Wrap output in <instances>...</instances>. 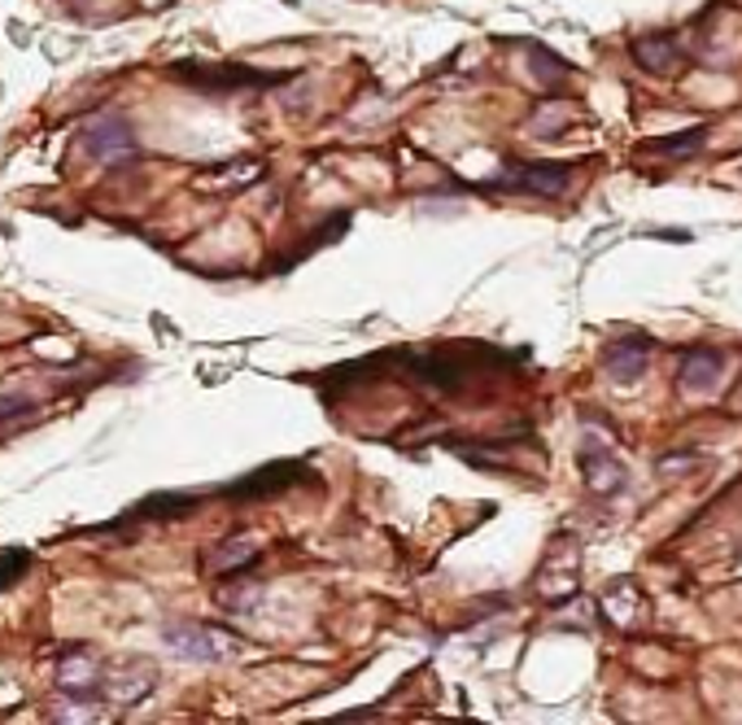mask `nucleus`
<instances>
[{
  "label": "nucleus",
  "instance_id": "nucleus-1",
  "mask_svg": "<svg viewBox=\"0 0 742 725\" xmlns=\"http://www.w3.org/2000/svg\"><path fill=\"white\" fill-rule=\"evenodd\" d=\"M184 84L201 88V93H253V88H280L288 84L293 75H280V71H253V66H240V62H180L171 66Z\"/></svg>",
  "mask_w": 742,
  "mask_h": 725
},
{
  "label": "nucleus",
  "instance_id": "nucleus-2",
  "mask_svg": "<svg viewBox=\"0 0 742 725\" xmlns=\"http://www.w3.org/2000/svg\"><path fill=\"white\" fill-rule=\"evenodd\" d=\"M572 180V167L564 162H520L507 158L503 175L490 180V193H529V197H564Z\"/></svg>",
  "mask_w": 742,
  "mask_h": 725
},
{
  "label": "nucleus",
  "instance_id": "nucleus-3",
  "mask_svg": "<svg viewBox=\"0 0 742 725\" xmlns=\"http://www.w3.org/2000/svg\"><path fill=\"white\" fill-rule=\"evenodd\" d=\"M84 153L101 167H123V162H136L140 149H136V132L127 127V119L106 114L84 132Z\"/></svg>",
  "mask_w": 742,
  "mask_h": 725
},
{
  "label": "nucleus",
  "instance_id": "nucleus-4",
  "mask_svg": "<svg viewBox=\"0 0 742 725\" xmlns=\"http://www.w3.org/2000/svg\"><path fill=\"white\" fill-rule=\"evenodd\" d=\"M166 647L184 660H201V664H214V660H227L232 655V642L227 634L210 629V625H166L162 629Z\"/></svg>",
  "mask_w": 742,
  "mask_h": 725
},
{
  "label": "nucleus",
  "instance_id": "nucleus-5",
  "mask_svg": "<svg viewBox=\"0 0 742 725\" xmlns=\"http://www.w3.org/2000/svg\"><path fill=\"white\" fill-rule=\"evenodd\" d=\"M646 362H651V336H642V332H629V336H620V341H611L603 349V372L611 381H620V385L642 381Z\"/></svg>",
  "mask_w": 742,
  "mask_h": 725
},
{
  "label": "nucleus",
  "instance_id": "nucleus-6",
  "mask_svg": "<svg viewBox=\"0 0 742 725\" xmlns=\"http://www.w3.org/2000/svg\"><path fill=\"white\" fill-rule=\"evenodd\" d=\"M301 481H314V477H310L306 468H297V464H271V468H262V472L236 481L227 494H232L236 503H249V499H267V494L293 490V486H301Z\"/></svg>",
  "mask_w": 742,
  "mask_h": 725
},
{
  "label": "nucleus",
  "instance_id": "nucleus-7",
  "mask_svg": "<svg viewBox=\"0 0 742 725\" xmlns=\"http://www.w3.org/2000/svg\"><path fill=\"white\" fill-rule=\"evenodd\" d=\"M581 468H585V481H590V490H594L598 499H611V494L624 490V464H620L607 446L585 442V446H581Z\"/></svg>",
  "mask_w": 742,
  "mask_h": 725
},
{
  "label": "nucleus",
  "instance_id": "nucleus-8",
  "mask_svg": "<svg viewBox=\"0 0 742 725\" xmlns=\"http://www.w3.org/2000/svg\"><path fill=\"white\" fill-rule=\"evenodd\" d=\"M720 372H725V354H720V349H690V354L681 358L677 385L690 390V394H707V390H716Z\"/></svg>",
  "mask_w": 742,
  "mask_h": 725
},
{
  "label": "nucleus",
  "instance_id": "nucleus-9",
  "mask_svg": "<svg viewBox=\"0 0 742 725\" xmlns=\"http://www.w3.org/2000/svg\"><path fill=\"white\" fill-rule=\"evenodd\" d=\"M633 62L642 71H651V75H677L685 66L681 45L672 36H642V40H633Z\"/></svg>",
  "mask_w": 742,
  "mask_h": 725
},
{
  "label": "nucleus",
  "instance_id": "nucleus-10",
  "mask_svg": "<svg viewBox=\"0 0 742 725\" xmlns=\"http://www.w3.org/2000/svg\"><path fill=\"white\" fill-rule=\"evenodd\" d=\"M58 686H62L71 699H92V695L101 690V668H97V660L71 651V655L58 664Z\"/></svg>",
  "mask_w": 742,
  "mask_h": 725
},
{
  "label": "nucleus",
  "instance_id": "nucleus-11",
  "mask_svg": "<svg viewBox=\"0 0 742 725\" xmlns=\"http://www.w3.org/2000/svg\"><path fill=\"white\" fill-rule=\"evenodd\" d=\"M524 58H529V75H533V84H537V88H546V93H559V88L568 84V75H572V66H568L559 53H551L546 45H537V40H529V45H524Z\"/></svg>",
  "mask_w": 742,
  "mask_h": 725
},
{
  "label": "nucleus",
  "instance_id": "nucleus-12",
  "mask_svg": "<svg viewBox=\"0 0 742 725\" xmlns=\"http://www.w3.org/2000/svg\"><path fill=\"white\" fill-rule=\"evenodd\" d=\"M258 560V542L253 538H227V542H219L214 551H210V573H240V568H249Z\"/></svg>",
  "mask_w": 742,
  "mask_h": 725
},
{
  "label": "nucleus",
  "instance_id": "nucleus-13",
  "mask_svg": "<svg viewBox=\"0 0 742 725\" xmlns=\"http://www.w3.org/2000/svg\"><path fill=\"white\" fill-rule=\"evenodd\" d=\"M707 140V127H685L677 136H659V140H646L642 153H655V158H690L694 149H703Z\"/></svg>",
  "mask_w": 742,
  "mask_h": 725
},
{
  "label": "nucleus",
  "instance_id": "nucleus-14",
  "mask_svg": "<svg viewBox=\"0 0 742 725\" xmlns=\"http://www.w3.org/2000/svg\"><path fill=\"white\" fill-rule=\"evenodd\" d=\"M197 507V499H188V494H153L145 507H140V516H184V512H193Z\"/></svg>",
  "mask_w": 742,
  "mask_h": 725
},
{
  "label": "nucleus",
  "instance_id": "nucleus-15",
  "mask_svg": "<svg viewBox=\"0 0 742 725\" xmlns=\"http://www.w3.org/2000/svg\"><path fill=\"white\" fill-rule=\"evenodd\" d=\"M564 123H568V119H564V106H542V110L533 114L529 132H533V136H559Z\"/></svg>",
  "mask_w": 742,
  "mask_h": 725
},
{
  "label": "nucleus",
  "instance_id": "nucleus-16",
  "mask_svg": "<svg viewBox=\"0 0 742 725\" xmlns=\"http://www.w3.org/2000/svg\"><path fill=\"white\" fill-rule=\"evenodd\" d=\"M27 564H32L27 551H0V590L14 586V581L27 573Z\"/></svg>",
  "mask_w": 742,
  "mask_h": 725
}]
</instances>
